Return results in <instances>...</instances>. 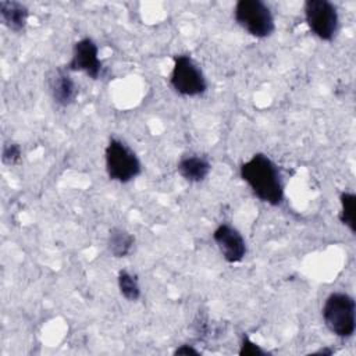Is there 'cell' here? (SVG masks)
<instances>
[{"instance_id":"1","label":"cell","mask_w":356,"mask_h":356,"mask_svg":"<svg viewBox=\"0 0 356 356\" xmlns=\"http://www.w3.org/2000/svg\"><path fill=\"white\" fill-rule=\"evenodd\" d=\"M241 178L253 195L270 204L280 206L284 200V184L277 164L266 154L256 153L241 165Z\"/></svg>"},{"instance_id":"2","label":"cell","mask_w":356,"mask_h":356,"mask_svg":"<svg viewBox=\"0 0 356 356\" xmlns=\"http://www.w3.org/2000/svg\"><path fill=\"white\" fill-rule=\"evenodd\" d=\"M327 330L338 338H350L356 330V303L346 292H332L321 310Z\"/></svg>"},{"instance_id":"3","label":"cell","mask_w":356,"mask_h":356,"mask_svg":"<svg viewBox=\"0 0 356 356\" xmlns=\"http://www.w3.org/2000/svg\"><path fill=\"white\" fill-rule=\"evenodd\" d=\"M234 18L243 31L257 39L268 38L275 29L270 7L260 0H239L234 8Z\"/></svg>"},{"instance_id":"4","label":"cell","mask_w":356,"mask_h":356,"mask_svg":"<svg viewBox=\"0 0 356 356\" xmlns=\"http://www.w3.org/2000/svg\"><path fill=\"white\" fill-rule=\"evenodd\" d=\"M104 161L108 178L120 184L135 179L142 171L140 161L135 152L117 138L108 140L104 150Z\"/></svg>"},{"instance_id":"5","label":"cell","mask_w":356,"mask_h":356,"mask_svg":"<svg viewBox=\"0 0 356 356\" xmlns=\"http://www.w3.org/2000/svg\"><path fill=\"white\" fill-rule=\"evenodd\" d=\"M170 83L178 95L185 97L200 96L207 89V81L202 68L188 54L174 57Z\"/></svg>"},{"instance_id":"6","label":"cell","mask_w":356,"mask_h":356,"mask_svg":"<svg viewBox=\"0 0 356 356\" xmlns=\"http://www.w3.org/2000/svg\"><path fill=\"white\" fill-rule=\"evenodd\" d=\"M305 21L310 32L324 42L335 38L339 26L337 7L328 0H307L303 6Z\"/></svg>"},{"instance_id":"7","label":"cell","mask_w":356,"mask_h":356,"mask_svg":"<svg viewBox=\"0 0 356 356\" xmlns=\"http://www.w3.org/2000/svg\"><path fill=\"white\" fill-rule=\"evenodd\" d=\"M68 71L83 72L92 79H97L102 75V61L99 58V47L90 38L78 40L72 47V56L65 67Z\"/></svg>"},{"instance_id":"8","label":"cell","mask_w":356,"mask_h":356,"mask_svg":"<svg viewBox=\"0 0 356 356\" xmlns=\"http://www.w3.org/2000/svg\"><path fill=\"white\" fill-rule=\"evenodd\" d=\"M213 239L225 261L235 264L242 261L245 257L246 242L235 227L229 224H220L213 232Z\"/></svg>"},{"instance_id":"9","label":"cell","mask_w":356,"mask_h":356,"mask_svg":"<svg viewBox=\"0 0 356 356\" xmlns=\"http://www.w3.org/2000/svg\"><path fill=\"white\" fill-rule=\"evenodd\" d=\"M50 92L53 100L61 107H67L74 103L78 90L67 68H58L56 71L50 79Z\"/></svg>"},{"instance_id":"10","label":"cell","mask_w":356,"mask_h":356,"mask_svg":"<svg viewBox=\"0 0 356 356\" xmlns=\"http://www.w3.org/2000/svg\"><path fill=\"white\" fill-rule=\"evenodd\" d=\"M29 18V11L25 4L13 0L0 1V21L13 32L25 29Z\"/></svg>"},{"instance_id":"11","label":"cell","mask_w":356,"mask_h":356,"mask_svg":"<svg viewBox=\"0 0 356 356\" xmlns=\"http://www.w3.org/2000/svg\"><path fill=\"white\" fill-rule=\"evenodd\" d=\"M211 164L202 156H185L178 161L177 171L188 182H202L210 174Z\"/></svg>"},{"instance_id":"12","label":"cell","mask_w":356,"mask_h":356,"mask_svg":"<svg viewBox=\"0 0 356 356\" xmlns=\"http://www.w3.org/2000/svg\"><path fill=\"white\" fill-rule=\"evenodd\" d=\"M135 238L132 234L122 228H113L107 238V248L111 256L114 257H125L134 248Z\"/></svg>"},{"instance_id":"13","label":"cell","mask_w":356,"mask_h":356,"mask_svg":"<svg viewBox=\"0 0 356 356\" xmlns=\"http://www.w3.org/2000/svg\"><path fill=\"white\" fill-rule=\"evenodd\" d=\"M341 210L338 214L339 221L352 232H356V195L352 192H342L339 196Z\"/></svg>"},{"instance_id":"14","label":"cell","mask_w":356,"mask_h":356,"mask_svg":"<svg viewBox=\"0 0 356 356\" xmlns=\"http://www.w3.org/2000/svg\"><path fill=\"white\" fill-rule=\"evenodd\" d=\"M117 284L120 293L129 302H135L140 298V286L136 275L127 270H121L117 275Z\"/></svg>"},{"instance_id":"15","label":"cell","mask_w":356,"mask_h":356,"mask_svg":"<svg viewBox=\"0 0 356 356\" xmlns=\"http://www.w3.org/2000/svg\"><path fill=\"white\" fill-rule=\"evenodd\" d=\"M21 154H22V149L18 143L15 142H7L4 146H3V152H1V160L4 164L7 165H13V164H17L21 159Z\"/></svg>"},{"instance_id":"16","label":"cell","mask_w":356,"mask_h":356,"mask_svg":"<svg viewBox=\"0 0 356 356\" xmlns=\"http://www.w3.org/2000/svg\"><path fill=\"white\" fill-rule=\"evenodd\" d=\"M239 355H242V356H263V355H266V352L257 343H254L248 335H243L241 348H239Z\"/></svg>"},{"instance_id":"17","label":"cell","mask_w":356,"mask_h":356,"mask_svg":"<svg viewBox=\"0 0 356 356\" xmlns=\"http://www.w3.org/2000/svg\"><path fill=\"white\" fill-rule=\"evenodd\" d=\"M174 355H185V356H188V355H195V356H199L200 352H199L197 349H195L193 346H191V345H181V346H178V348L174 350Z\"/></svg>"}]
</instances>
